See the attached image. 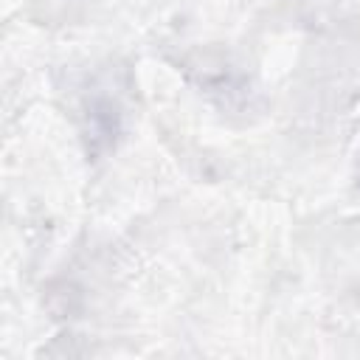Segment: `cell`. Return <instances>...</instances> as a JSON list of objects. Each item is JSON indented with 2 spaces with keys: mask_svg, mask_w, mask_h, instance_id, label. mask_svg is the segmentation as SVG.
Masks as SVG:
<instances>
[{
  "mask_svg": "<svg viewBox=\"0 0 360 360\" xmlns=\"http://www.w3.org/2000/svg\"><path fill=\"white\" fill-rule=\"evenodd\" d=\"M357 188H360V180H357Z\"/></svg>",
  "mask_w": 360,
  "mask_h": 360,
  "instance_id": "1",
  "label": "cell"
}]
</instances>
